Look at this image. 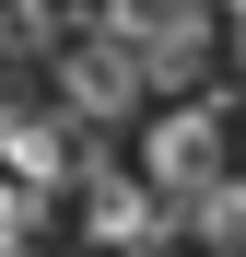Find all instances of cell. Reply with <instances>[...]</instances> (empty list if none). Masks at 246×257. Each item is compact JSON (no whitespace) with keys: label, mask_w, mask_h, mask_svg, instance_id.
<instances>
[{"label":"cell","mask_w":246,"mask_h":257,"mask_svg":"<svg viewBox=\"0 0 246 257\" xmlns=\"http://www.w3.org/2000/svg\"><path fill=\"white\" fill-rule=\"evenodd\" d=\"M223 152H234V128H223V105H199V94H164V117H152V141H141V176L164 187V210H176L188 187H211V176H223Z\"/></svg>","instance_id":"obj_1"},{"label":"cell","mask_w":246,"mask_h":257,"mask_svg":"<svg viewBox=\"0 0 246 257\" xmlns=\"http://www.w3.org/2000/svg\"><path fill=\"white\" fill-rule=\"evenodd\" d=\"M47 94L82 105V117H141V70H129L117 35H94V47H59L47 59Z\"/></svg>","instance_id":"obj_2"},{"label":"cell","mask_w":246,"mask_h":257,"mask_svg":"<svg viewBox=\"0 0 246 257\" xmlns=\"http://www.w3.org/2000/svg\"><path fill=\"white\" fill-rule=\"evenodd\" d=\"M47 24H59V0H0V47H35Z\"/></svg>","instance_id":"obj_3"},{"label":"cell","mask_w":246,"mask_h":257,"mask_svg":"<svg viewBox=\"0 0 246 257\" xmlns=\"http://www.w3.org/2000/svg\"><path fill=\"white\" fill-rule=\"evenodd\" d=\"M141 257H164V245H141Z\"/></svg>","instance_id":"obj_4"}]
</instances>
